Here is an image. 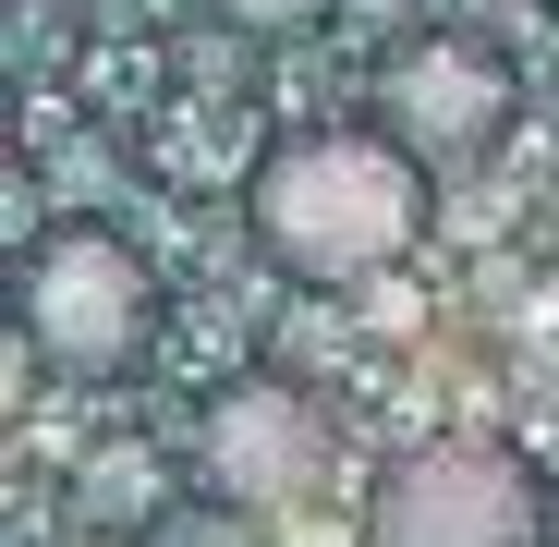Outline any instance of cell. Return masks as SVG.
Instances as JSON below:
<instances>
[{
  "instance_id": "1",
  "label": "cell",
  "mask_w": 559,
  "mask_h": 547,
  "mask_svg": "<svg viewBox=\"0 0 559 547\" xmlns=\"http://www.w3.org/2000/svg\"><path fill=\"white\" fill-rule=\"evenodd\" d=\"M243 231L280 281L305 293H353L390 281L426 231V158H402L390 134H293L267 146L243 182Z\"/></svg>"
},
{
  "instance_id": "2",
  "label": "cell",
  "mask_w": 559,
  "mask_h": 547,
  "mask_svg": "<svg viewBox=\"0 0 559 547\" xmlns=\"http://www.w3.org/2000/svg\"><path fill=\"white\" fill-rule=\"evenodd\" d=\"M547 487L487 438H438L402 450L365 499V547H547Z\"/></svg>"
},
{
  "instance_id": "3",
  "label": "cell",
  "mask_w": 559,
  "mask_h": 547,
  "mask_svg": "<svg viewBox=\"0 0 559 547\" xmlns=\"http://www.w3.org/2000/svg\"><path fill=\"white\" fill-rule=\"evenodd\" d=\"M146 317H158V293H146L134 243H110V231H49V243L25 255V341L61 365V378H122V365L146 353Z\"/></svg>"
},
{
  "instance_id": "4",
  "label": "cell",
  "mask_w": 559,
  "mask_h": 547,
  "mask_svg": "<svg viewBox=\"0 0 559 547\" xmlns=\"http://www.w3.org/2000/svg\"><path fill=\"white\" fill-rule=\"evenodd\" d=\"M378 110H390V146L426 158V170H475L499 134H511V61L475 49V37H414L378 85Z\"/></svg>"
},
{
  "instance_id": "5",
  "label": "cell",
  "mask_w": 559,
  "mask_h": 547,
  "mask_svg": "<svg viewBox=\"0 0 559 547\" xmlns=\"http://www.w3.org/2000/svg\"><path fill=\"white\" fill-rule=\"evenodd\" d=\"M195 463H207V499H243V511H280L293 487H317V414H305V390H280V378L219 390L207 426H195Z\"/></svg>"
},
{
  "instance_id": "6",
  "label": "cell",
  "mask_w": 559,
  "mask_h": 547,
  "mask_svg": "<svg viewBox=\"0 0 559 547\" xmlns=\"http://www.w3.org/2000/svg\"><path fill=\"white\" fill-rule=\"evenodd\" d=\"M146 535H158V547H267V511H243V499H195V511H158Z\"/></svg>"
},
{
  "instance_id": "7",
  "label": "cell",
  "mask_w": 559,
  "mask_h": 547,
  "mask_svg": "<svg viewBox=\"0 0 559 547\" xmlns=\"http://www.w3.org/2000/svg\"><path fill=\"white\" fill-rule=\"evenodd\" d=\"M207 13H219L231 37H255V49H267V37H305V25L329 13V0H207Z\"/></svg>"
},
{
  "instance_id": "8",
  "label": "cell",
  "mask_w": 559,
  "mask_h": 547,
  "mask_svg": "<svg viewBox=\"0 0 559 547\" xmlns=\"http://www.w3.org/2000/svg\"><path fill=\"white\" fill-rule=\"evenodd\" d=\"M98 511H110V523L146 511V463H134V450H122V463H98Z\"/></svg>"
},
{
  "instance_id": "9",
  "label": "cell",
  "mask_w": 559,
  "mask_h": 547,
  "mask_svg": "<svg viewBox=\"0 0 559 547\" xmlns=\"http://www.w3.org/2000/svg\"><path fill=\"white\" fill-rule=\"evenodd\" d=\"M73 547H122V535H73Z\"/></svg>"
},
{
  "instance_id": "10",
  "label": "cell",
  "mask_w": 559,
  "mask_h": 547,
  "mask_svg": "<svg viewBox=\"0 0 559 547\" xmlns=\"http://www.w3.org/2000/svg\"><path fill=\"white\" fill-rule=\"evenodd\" d=\"M547 547H559V511H547Z\"/></svg>"
}]
</instances>
